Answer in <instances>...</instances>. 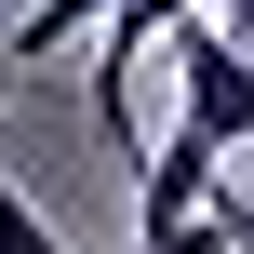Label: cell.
Segmentation results:
<instances>
[{"label": "cell", "mask_w": 254, "mask_h": 254, "mask_svg": "<svg viewBox=\"0 0 254 254\" xmlns=\"http://www.w3.org/2000/svg\"><path fill=\"white\" fill-rule=\"evenodd\" d=\"M161 54H174V107L241 161V147H254V40H241V13H201V0H188Z\"/></svg>", "instance_id": "6da1fadb"}, {"label": "cell", "mask_w": 254, "mask_h": 254, "mask_svg": "<svg viewBox=\"0 0 254 254\" xmlns=\"http://www.w3.org/2000/svg\"><path fill=\"white\" fill-rule=\"evenodd\" d=\"M214 174H228V147H214L188 107H174V134H161V147H147V174H134V228H174V214H201V201H214Z\"/></svg>", "instance_id": "7a4b0ae2"}, {"label": "cell", "mask_w": 254, "mask_h": 254, "mask_svg": "<svg viewBox=\"0 0 254 254\" xmlns=\"http://www.w3.org/2000/svg\"><path fill=\"white\" fill-rule=\"evenodd\" d=\"M134 254H241V228H228V201H201L174 228H134Z\"/></svg>", "instance_id": "3957f363"}, {"label": "cell", "mask_w": 254, "mask_h": 254, "mask_svg": "<svg viewBox=\"0 0 254 254\" xmlns=\"http://www.w3.org/2000/svg\"><path fill=\"white\" fill-rule=\"evenodd\" d=\"M0 254H67V228H54L27 188H13V161H0Z\"/></svg>", "instance_id": "277c9868"}, {"label": "cell", "mask_w": 254, "mask_h": 254, "mask_svg": "<svg viewBox=\"0 0 254 254\" xmlns=\"http://www.w3.org/2000/svg\"><path fill=\"white\" fill-rule=\"evenodd\" d=\"M107 0H27V27H13V54H54V40H80Z\"/></svg>", "instance_id": "5b68a950"}]
</instances>
